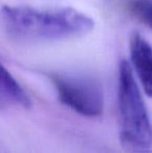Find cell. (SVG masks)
I'll return each mask as SVG.
<instances>
[{
	"label": "cell",
	"mask_w": 152,
	"mask_h": 153,
	"mask_svg": "<svg viewBox=\"0 0 152 153\" xmlns=\"http://www.w3.org/2000/svg\"><path fill=\"white\" fill-rule=\"evenodd\" d=\"M128 10L141 23L152 29V0H131Z\"/></svg>",
	"instance_id": "6"
},
{
	"label": "cell",
	"mask_w": 152,
	"mask_h": 153,
	"mask_svg": "<svg viewBox=\"0 0 152 153\" xmlns=\"http://www.w3.org/2000/svg\"><path fill=\"white\" fill-rule=\"evenodd\" d=\"M51 80L64 105L85 117H97L103 111L102 85L87 76L52 74Z\"/></svg>",
	"instance_id": "3"
},
{
	"label": "cell",
	"mask_w": 152,
	"mask_h": 153,
	"mask_svg": "<svg viewBox=\"0 0 152 153\" xmlns=\"http://www.w3.org/2000/svg\"><path fill=\"white\" fill-rule=\"evenodd\" d=\"M31 101L18 81L0 64V109L10 106L28 108Z\"/></svg>",
	"instance_id": "5"
},
{
	"label": "cell",
	"mask_w": 152,
	"mask_h": 153,
	"mask_svg": "<svg viewBox=\"0 0 152 153\" xmlns=\"http://www.w3.org/2000/svg\"><path fill=\"white\" fill-rule=\"evenodd\" d=\"M130 57L134 71L148 97H152V46L139 32L130 38Z\"/></svg>",
	"instance_id": "4"
},
{
	"label": "cell",
	"mask_w": 152,
	"mask_h": 153,
	"mask_svg": "<svg viewBox=\"0 0 152 153\" xmlns=\"http://www.w3.org/2000/svg\"><path fill=\"white\" fill-rule=\"evenodd\" d=\"M118 108L120 141L132 153H146L152 147V124L144 99L127 61L119 65Z\"/></svg>",
	"instance_id": "2"
},
{
	"label": "cell",
	"mask_w": 152,
	"mask_h": 153,
	"mask_svg": "<svg viewBox=\"0 0 152 153\" xmlns=\"http://www.w3.org/2000/svg\"><path fill=\"white\" fill-rule=\"evenodd\" d=\"M0 19L10 36L24 41H59L85 36L94 28V20L74 8L38 10L5 5Z\"/></svg>",
	"instance_id": "1"
}]
</instances>
